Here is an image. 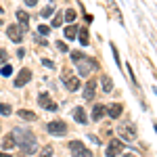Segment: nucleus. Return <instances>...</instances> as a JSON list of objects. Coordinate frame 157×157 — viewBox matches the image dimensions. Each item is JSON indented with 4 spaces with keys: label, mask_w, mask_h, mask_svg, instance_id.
Segmentation results:
<instances>
[{
    "label": "nucleus",
    "mask_w": 157,
    "mask_h": 157,
    "mask_svg": "<svg viewBox=\"0 0 157 157\" xmlns=\"http://www.w3.org/2000/svg\"><path fill=\"white\" fill-rule=\"evenodd\" d=\"M15 140H17V147L23 151L25 155H34L38 151V145H36V136L34 132H29V130H23V128H17L15 130Z\"/></svg>",
    "instance_id": "obj_1"
},
{
    "label": "nucleus",
    "mask_w": 157,
    "mask_h": 157,
    "mask_svg": "<svg viewBox=\"0 0 157 157\" xmlns=\"http://www.w3.org/2000/svg\"><path fill=\"white\" fill-rule=\"evenodd\" d=\"M98 67V63H97V59H92V57H86L84 55V59L82 61H78V71H80V75H90V71H94Z\"/></svg>",
    "instance_id": "obj_2"
},
{
    "label": "nucleus",
    "mask_w": 157,
    "mask_h": 157,
    "mask_svg": "<svg viewBox=\"0 0 157 157\" xmlns=\"http://www.w3.org/2000/svg\"><path fill=\"white\" fill-rule=\"evenodd\" d=\"M117 134H121L124 140H134V138H136V128H134L132 121L124 120V121H120V126H117Z\"/></svg>",
    "instance_id": "obj_3"
},
{
    "label": "nucleus",
    "mask_w": 157,
    "mask_h": 157,
    "mask_svg": "<svg viewBox=\"0 0 157 157\" xmlns=\"http://www.w3.org/2000/svg\"><path fill=\"white\" fill-rule=\"evenodd\" d=\"M69 151L73 157H92V151H88L82 140H69Z\"/></svg>",
    "instance_id": "obj_4"
},
{
    "label": "nucleus",
    "mask_w": 157,
    "mask_h": 157,
    "mask_svg": "<svg viewBox=\"0 0 157 157\" xmlns=\"http://www.w3.org/2000/svg\"><path fill=\"white\" fill-rule=\"evenodd\" d=\"M46 130H48V134H55V136H63V134H67V124L61 120H55L50 121L48 126H46Z\"/></svg>",
    "instance_id": "obj_5"
},
{
    "label": "nucleus",
    "mask_w": 157,
    "mask_h": 157,
    "mask_svg": "<svg viewBox=\"0 0 157 157\" xmlns=\"http://www.w3.org/2000/svg\"><path fill=\"white\" fill-rule=\"evenodd\" d=\"M124 151V140L121 138H113L107 145V157H117Z\"/></svg>",
    "instance_id": "obj_6"
},
{
    "label": "nucleus",
    "mask_w": 157,
    "mask_h": 157,
    "mask_svg": "<svg viewBox=\"0 0 157 157\" xmlns=\"http://www.w3.org/2000/svg\"><path fill=\"white\" fill-rule=\"evenodd\" d=\"M29 80H32V69H29V67H21V71L17 73V78H15V86L21 88V86H25Z\"/></svg>",
    "instance_id": "obj_7"
},
{
    "label": "nucleus",
    "mask_w": 157,
    "mask_h": 157,
    "mask_svg": "<svg viewBox=\"0 0 157 157\" xmlns=\"http://www.w3.org/2000/svg\"><path fill=\"white\" fill-rule=\"evenodd\" d=\"M38 105L48 109V111H57V105L52 103V98H50L48 92H40V94H38Z\"/></svg>",
    "instance_id": "obj_8"
},
{
    "label": "nucleus",
    "mask_w": 157,
    "mask_h": 157,
    "mask_svg": "<svg viewBox=\"0 0 157 157\" xmlns=\"http://www.w3.org/2000/svg\"><path fill=\"white\" fill-rule=\"evenodd\" d=\"M97 80H88L84 84V101H94V94H97Z\"/></svg>",
    "instance_id": "obj_9"
},
{
    "label": "nucleus",
    "mask_w": 157,
    "mask_h": 157,
    "mask_svg": "<svg viewBox=\"0 0 157 157\" xmlns=\"http://www.w3.org/2000/svg\"><path fill=\"white\" fill-rule=\"evenodd\" d=\"M6 34L13 42H21L23 40V27H17V25H9L6 27Z\"/></svg>",
    "instance_id": "obj_10"
},
{
    "label": "nucleus",
    "mask_w": 157,
    "mask_h": 157,
    "mask_svg": "<svg viewBox=\"0 0 157 157\" xmlns=\"http://www.w3.org/2000/svg\"><path fill=\"white\" fill-rule=\"evenodd\" d=\"M105 115H107V109L103 107V105H94V107H92V115H90V120H94V121H101L103 120V117H105Z\"/></svg>",
    "instance_id": "obj_11"
},
{
    "label": "nucleus",
    "mask_w": 157,
    "mask_h": 157,
    "mask_svg": "<svg viewBox=\"0 0 157 157\" xmlns=\"http://www.w3.org/2000/svg\"><path fill=\"white\" fill-rule=\"evenodd\" d=\"M121 111H124V107H121L120 103H113V105H109V109H107V115L111 117V120H117L121 115Z\"/></svg>",
    "instance_id": "obj_12"
},
{
    "label": "nucleus",
    "mask_w": 157,
    "mask_h": 157,
    "mask_svg": "<svg viewBox=\"0 0 157 157\" xmlns=\"http://www.w3.org/2000/svg\"><path fill=\"white\" fill-rule=\"evenodd\" d=\"M73 120L78 124H88V115H86L84 107H75L73 109Z\"/></svg>",
    "instance_id": "obj_13"
},
{
    "label": "nucleus",
    "mask_w": 157,
    "mask_h": 157,
    "mask_svg": "<svg viewBox=\"0 0 157 157\" xmlns=\"http://www.w3.org/2000/svg\"><path fill=\"white\" fill-rule=\"evenodd\" d=\"M15 147H17L15 134H6V136L2 138V149H4V151H9V149H15Z\"/></svg>",
    "instance_id": "obj_14"
},
{
    "label": "nucleus",
    "mask_w": 157,
    "mask_h": 157,
    "mask_svg": "<svg viewBox=\"0 0 157 157\" xmlns=\"http://www.w3.org/2000/svg\"><path fill=\"white\" fill-rule=\"evenodd\" d=\"M65 88H67L69 92H75V90L80 88V80H78V78H65Z\"/></svg>",
    "instance_id": "obj_15"
},
{
    "label": "nucleus",
    "mask_w": 157,
    "mask_h": 157,
    "mask_svg": "<svg viewBox=\"0 0 157 157\" xmlns=\"http://www.w3.org/2000/svg\"><path fill=\"white\" fill-rule=\"evenodd\" d=\"M17 115H19L21 120H25V121H34V120H36V113H34V111H29V109H19V111H17Z\"/></svg>",
    "instance_id": "obj_16"
},
{
    "label": "nucleus",
    "mask_w": 157,
    "mask_h": 157,
    "mask_svg": "<svg viewBox=\"0 0 157 157\" xmlns=\"http://www.w3.org/2000/svg\"><path fill=\"white\" fill-rule=\"evenodd\" d=\"M78 34H80V44L82 46H88V42H90V36H88V29L86 27H82V29H78Z\"/></svg>",
    "instance_id": "obj_17"
},
{
    "label": "nucleus",
    "mask_w": 157,
    "mask_h": 157,
    "mask_svg": "<svg viewBox=\"0 0 157 157\" xmlns=\"http://www.w3.org/2000/svg\"><path fill=\"white\" fill-rule=\"evenodd\" d=\"M17 19H19V23L23 25V29L27 27V23H29V15L25 11H17Z\"/></svg>",
    "instance_id": "obj_18"
},
{
    "label": "nucleus",
    "mask_w": 157,
    "mask_h": 157,
    "mask_svg": "<svg viewBox=\"0 0 157 157\" xmlns=\"http://www.w3.org/2000/svg\"><path fill=\"white\" fill-rule=\"evenodd\" d=\"M103 90H105V92H111V90H113V80H111L109 75H103Z\"/></svg>",
    "instance_id": "obj_19"
},
{
    "label": "nucleus",
    "mask_w": 157,
    "mask_h": 157,
    "mask_svg": "<svg viewBox=\"0 0 157 157\" xmlns=\"http://www.w3.org/2000/svg\"><path fill=\"white\" fill-rule=\"evenodd\" d=\"M75 34H78V27H75V25L65 27V38H67V40H73V38H75Z\"/></svg>",
    "instance_id": "obj_20"
},
{
    "label": "nucleus",
    "mask_w": 157,
    "mask_h": 157,
    "mask_svg": "<svg viewBox=\"0 0 157 157\" xmlns=\"http://www.w3.org/2000/svg\"><path fill=\"white\" fill-rule=\"evenodd\" d=\"M63 19H65L67 23H73V21H75V11H73V9H67L65 15H63Z\"/></svg>",
    "instance_id": "obj_21"
},
{
    "label": "nucleus",
    "mask_w": 157,
    "mask_h": 157,
    "mask_svg": "<svg viewBox=\"0 0 157 157\" xmlns=\"http://www.w3.org/2000/svg\"><path fill=\"white\" fill-rule=\"evenodd\" d=\"M52 13H55V6H52V4H48L46 9H42V13H40V17H42V19H48V17L52 15Z\"/></svg>",
    "instance_id": "obj_22"
},
{
    "label": "nucleus",
    "mask_w": 157,
    "mask_h": 157,
    "mask_svg": "<svg viewBox=\"0 0 157 157\" xmlns=\"http://www.w3.org/2000/svg\"><path fill=\"white\" fill-rule=\"evenodd\" d=\"M0 113H2V115H11L13 107H11V105H6V103H0Z\"/></svg>",
    "instance_id": "obj_23"
},
{
    "label": "nucleus",
    "mask_w": 157,
    "mask_h": 157,
    "mask_svg": "<svg viewBox=\"0 0 157 157\" xmlns=\"http://www.w3.org/2000/svg\"><path fill=\"white\" fill-rule=\"evenodd\" d=\"M84 59V52H82V50H73L71 52V61L73 63H78V61H82Z\"/></svg>",
    "instance_id": "obj_24"
},
{
    "label": "nucleus",
    "mask_w": 157,
    "mask_h": 157,
    "mask_svg": "<svg viewBox=\"0 0 157 157\" xmlns=\"http://www.w3.org/2000/svg\"><path fill=\"white\" fill-rule=\"evenodd\" d=\"M0 73H2L4 78H9V75L13 73V67L11 65H2V67H0Z\"/></svg>",
    "instance_id": "obj_25"
},
{
    "label": "nucleus",
    "mask_w": 157,
    "mask_h": 157,
    "mask_svg": "<svg viewBox=\"0 0 157 157\" xmlns=\"http://www.w3.org/2000/svg\"><path fill=\"white\" fill-rule=\"evenodd\" d=\"M38 34H40V36H48L50 27H48V25H38Z\"/></svg>",
    "instance_id": "obj_26"
},
{
    "label": "nucleus",
    "mask_w": 157,
    "mask_h": 157,
    "mask_svg": "<svg viewBox=\"0 0 157 157\" xmlns=\"http://www.w3.org/2000/svg\"><path fill=\"white\" fill-rule=\"evenodd\" d=\"M55 46H57V48L61 50V52H67V44H65V42H63V40H57V42H55Z\"/></svg>",
    "instance_id": "obj_27"
},
{
    "label": "nucleus",
    "mask_w": 157,
    "mask_h": 157,
    "mask_svg": "<svg viewBox=\"0 0 157 157\" xmlns=\"http://www.w3.org/2000/svg\"><path fill=\"white\" fill-rule=\"evenodd\" d=\"M40 157H52V147H44L42 153H40Z\"/></svg>",
    "instance_id": "obj_28"
},
{
    "label": "nucleus",
    "mask_w": 157,
    "mask_h": 157,
    "mask_svg": "<svg viewBox=\"0 0 157 157\" xmlns=\"http://www.w3.org/2000/svg\"><path fill=\"white\" fill-rule=\"evenodd\" d=\"M42 65H44V67H48V69H55V63H52L50 59H42Z\"/></svg>",
    "instance_id": "obj_29"
},
{
    "label": "nucleus",
    "mask_w": 157,
    "mask_h": 157,
    "mask_svg": "<svg viewBox=\"0 0 157 157\" xmlns=\"http://www.w3.org/2000/svg\"><path fill=\"white\" fill-rule=\"evenodd\" d=\"M61 23H63V17H55V19H52V25H50V27H59Z\"/></svg>",
    "instance_id": "obj_30"
},
{
    "label": "nucleus",
    "mask_w": 157,
    "mask_h": 157,
    "mask_svg": "<svg viewBox=\"0 0 157 157\" xmlns=\"http://www.w3.org/2000/svg\"><path fill=\"white\" fill-rule=\"evenodd\" d=\"M38 0H25V6H36Z\"/></svg>",
    "instance_id": "obj_31"
},
{
    "label": "nucleus",
    "mask_w": 157,
    "mask_h": 157,
    "mask_svg": "<svg viewBox=\"0 0 157 157\" xmlns=\"http://www.w3.org/2000/svg\"><path fill=\"white\" fill-rule=\"evenodd\" d=\"M0 61H6V50L0 48Z\"/></svg>",
    "instance_id": "obj_32"
},
{
    "label": "nucleus",
    "mask_w": 157,
    "mask_h": 157,
    "mask_svg": "<svg viewBox=\"0 0 157 157\" xmlns=\"http://www.w3.org/2000/svg\"><path fill=\"white\" fill-rule=\"evenodd\" d=\"M0 157H11L9 153H4V151H0Z\"/></svg>",
    "instance_id": "obj_33"
},
{
    "label": "nucleus",
    "mask_w": 157,
    "mask_h": 157,
    "mask_svg": "<svg viewBox=\"0 0 157 157\" xmlns=\"http://www.w3.org/2000/svg\"><path fill=\"white\" fill-rule=\"evenodd\" d=\"M124 157H134V155H124Z\"/></svg>",
    "instance_id": "obj_34"
},
{
    "label": "nucleus",
    "mask_w": 157,
    "mask_h": 157,
    "mask_svg": "<svg viewBox=\"0 0 157 157\" xmlns=\"http://www.w3.org/2000/svg\"><path fill=\"white\" fill-rule=\"evenodd\" d=\"M155 130H157V124H155Z\"/></svg>",
    "instance_id": "obj_35"
},
{
    "label": "nucleus",
    "mask_w": 157,
    "mask_h": 157,
    "mask_svg": "<svg viewBox=\"0 0 157 157\" xmlns=\"http://www.w3.org/2000/svg\"><path fill=\"white\" fill-rule=\"evenodd\" d=\"M155 94H157V90H155Z\"/></svg>",
    "instance_id": "obj_36"
}]
</instances>
